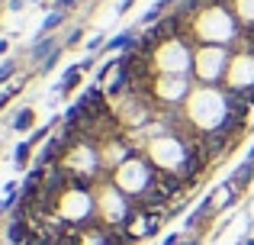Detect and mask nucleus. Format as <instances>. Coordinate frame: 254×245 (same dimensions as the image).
Wrapping results in <instances>:
<instances>
[{
  "mask_svg": "<svg viewBox=\"0 0 254 245\" xmlns=\"http://www.w3.org/2000/svg\"><path fill=\"white\" fill-rule=\"evenodd\" d=\"M100 45H103V36H93L90 42H87V52L93 55V52H100Z\"/></svg>",
  "mask_w": 254,
  "mask_h": 245,
  "instance_id": "obj_14",
  "label": "nucleus"
},
{
  "mask_svg": "<svg viewBox=\"0 0 254 245\" xmlns=\"http://www.w3.org/2000/svg\"><path fill=\"white\" fill-rule=\"evenodd\" d=\"M77 0H55V10H62V13H68L71 6H74Z\"/></svg>",
  "mask_w": 254,
  "mask_h": 245,
  "instance_id": "obj_15",
  "label": "nucleus"
},
{
  "mask_svg": "<svg viewBox=\"0 0 254 245\" xmlns=\"http://www.w3.org/2000/svg\"><path fill=\"white\" fill-rule=\"evenodd\" d=\"M132 3H135V0H119V13H126V10H129Z\"/></svg>",
  "mask_w": 254,
  "mask_h": 245,
  "instance_id": "obj_17",
  "label": "nucleus"
},
{
  "mask_svg": "<svg viewBox=\"0 0 254 245\" xmlns=\"http://www.w3.org/2000/svg\"><path fill=\"white\" fill-rule=\"evenodd\" d=\"M58 58H62V49H58V52H55V55H52V58H45V62L39 65V68H42V71H52V68H55V65H58Z\"/></svg>",
  "mask_w": 254,
  "mask_h": 245,
  "instance_id": "obj_13",
  "label": "nucleus"
},
{
  "mask_svg": "<svg viewBox=\"0 0 254 245\" xmlns=\"http://www.w3.org/2000/svg\"><path fill=\"white\" fill-rule=\"evenodd\" d=\"M32 236H36V229H32L29 220H13L10 226H6V239H10L13 245H26Z\"/></svg>",
  "mask_w": 254,
  "mask_h": 245,
  "instance_id": "obj_4",
  "label": "nucleus"
},
{
  "mask_svg": "<svg viewBox=\"0 0 254 245\" xmlns=\"http://www.w3.org/2000/svg\"><path fill=\"white\" fill-rule=\"evenodd\" d=\"M29 152H32V142H29V139L16 145V155H13V162H16V168H26V164H29Z\"/></svg>",
  "mask_w": 254,
  "mask_h": 245,
  "instance_id": "obj_9",
  "label": "nucleus"
},
{
  "mask_svg": "<svg viewBox=\"0 0 254 245\" xmlns=\"http://www.w3.org/2000/svg\"><path fill=\"white\" fill-rule=\"evenodd\" d=\"M248 162H254V149H251V152H248Z\"/></svg>",
  "mask_w": 254,
  "mask_h": 245,
  "instance_id": "obj_20",
  "label": "nucleus"
},
{
  "mask_svg": "<svg viewBox=\"0 0 254 245\" xmlns=\"http://www.w3.org/2000/svg\"><path fill=\"white\" fill-rule=\"evenodd\" d=\"M235 139H238V136H229V132H222L219 126H212L209 132H203V145H206V152H209V158L225 155V152L235 145Z\"/></svg>",
  "mask_w": 254,
  "mask_h": 245,
  "instance_id": "obj_1",
  "label": "nucleus"
},
{
  "mask_svg": "<svg viewBox=\"0 0 254 245\" xmlns=\"http://www.w3.org/2000/svg\"><path fill=\"white\" fill-rule=\"evenodd\" d=\"M164 245H180V236H168V239H164Z\"/></svg>",
  "mask_w": 254,
  "mask_h": 245,
  "instance_id": "obj_18",
  "label": "nucleus"
},
{
  "mask_svg": "<svg viewBox=\"0 0 254 245\" xmlns=\"http://www.w3.org/2000/svg\"><path fill=\"white\" fill-rule=\"evenodd\" d=\"M58 49H62V45H58V42H55V39H52V36H42V39H39L36 45H32L29 58H32V62H39V65H42L45 58H52V55H55Z\"/></svg>",
  "mask_w": 254,
  "mask_h": 245,
  "instance_id": "obj_5",
  "label": "nucleus"
},
{
  "mask_svg": "<svg viewBox=\"0 0 254 245\" xmlns=\"http://www.w3.org/2000/svg\"><path fill=\"white\" fill-rule=\"evenodd\" d=\"M251 177H254V162H245L242 168L232 174V181H229V184H232V190H235V194H242V190L251 184Z\"/></svg>",
  "mask_w": 254,
  "mask_h": 245,
  "instance_id": "obj_6",
  "label": "nucleus"
},
{
  "mask_svg": "<svg viewBox=\"0 0 254 245\" xmlns=\"http://www.w3.org/2000/svg\"><path fill=\"white\" fill-rule=\"evenodd\" d=\"M13 71H16V62H10V58H6V62L0 65V84H3V81H10V78H13Z\"/></svg>",
  "mask_w": 254,
  "mask_h": 245,
  "instance_id": "obj_11",
  "label": "nucleus"
},
{
  "mask_svg": "<svg viewBox=\"0 0 254 245\" xmlns=\"http://www.w3.org/2000/svg\"><path fill=\"white\" fill-rule=\"evenodd\" d=\"M32 3H39V0H32Z\"/></svg>",
  "mask_w": 254,
  "mask_h": 245,
  "instance_id": "obj_22",
  "label": "nucleus"
},
{
  "mask_svg": "<svg viewBox=\"0 0 254 245\" xmlns=\"http://www.w3.org/2000/svg\"><path fill=\"white\" fill-rule=\"evenodd\" d=\"M81 36H84V29H74V32H71V36H68V45H74V42H81Z\"/></svg>",
  "mask_w": 254,
  "mask_h": 245,
  "instance_id": "obj_16",
  "label": "nucleus"
},
{
  "mask_svg": "<svg viewBox=\"0 0 254 245\" xmlns=\"http://www.w3.org/2000/svg\"><path fill=\"white\" fill-rule=\"evenodd\" d=\"M6 49H10V42H6V39H0V55H3Z\"/></svg>",
  "mask_w": 254,
  "mask_h": 245,
  "instance_id": "obj_19",
  "label": "nucleus"
},
{
  "mask_svg": "<svg viewBox=\"0 0 254 245\" xmlns=\"http://www.w3.org/2000/svg\"><path fill=\"white\" fill-rule=\"evenodd\" d=\"M68 155V142L62 136H49L45 139V149L39 152V168H49V164H62Z\"/></svg>",
  "mask_w": 254,
  "mask_h": 245,
  "instance_id": "obj_2",
  "label": "nucleus"
},
{
  "mask_svg": "<svg viewBox=\"0 0 254 245\" xmlns=\"http://www.w3.org/2000/svg\"><path fill=\"white\" fill-rule=\"evenodd\" d=\"M52 126H55V120H52L49 126H39V129H36V132H32V136H29V142H32V145H36V142H42V139H49V129H52Z\"/></svg>",
  "mask_w": 254,
  "mask_h": 245,
  "instance_id": "obj_12",
  "label": "nucleus"
},
{
  "mask_svg": "<svg viewBox=\"0 0 254 245\" xmlns=\"http://www.w3.org/2000/svg\"><path fill=\"white\" fill-rule=\"evenodd\" d=\"M151 181H155V184H158V187H161L168 197H177V194H184V190L190 187V184H187L184 177H180V171H158V174L151 177Z\"/></svg>",
  "mask_w": 254,
  "mask_h": 245,
  "instance_id": "obj_3",
  "label": "nucleus"
},
{
  "mask_svg": "<svg viewBox=\"0 0 254 245\" xmlns=\"http://www.w3.org/2000/svg\"><path fill=\"white\" fill-rule=\"evenodd\" d=\"M62 23H64V13H62V10H52L49 16H45V23H42V36H49V32L58 29Z\"/></svg>",
  "mask_w": 254,
  "mask_h": 245,
  "instance_id": "obj_10",
  "label": "nucleus"
},
{
  "mask_svg": "<svg viewBox=\"0 0 254 245\" xmlns=\"http://www.w3.org/2000/svg\"><path fill=\"white\" fill-rule=\"evenodd\" d=\"M184 245H199V242H196V239H193V242H184Z\"/></svg>",
  "mask_w": 254,
  "mask_h": 245,
  "instance_id": "obj_21",
  "label": "nucleus"
},
{
  "mask_svg": "<svg viewBox=\"0 0 254 245\" xmlns=\"http://www.w3.org/2000/svg\"><path fill=\"white\" fill-rule=\"evenodd\" d=\"M81 75H84L81 65H71V68L64 71V81L58 84V94H71V90L77 87V81H81Z\"/></svg>",
  "mask_w": 254,
  "mask_h": 245,
  "instance_id": "obj_7",
  "label": "nucleus"
},
{
  "mask_svg": "<svg viewBox=\"0 0 254 245\" xmlns=\"http://www.w3.org/2000/svg\"><path fill=\"white\" fill-rule=\"evenodd\" d=\"M32 123H36V113H32V107H23L16 116H13V123H10V126H13L16 132H26Z\"/></svg>",
  "mask_w": 254,
  "mask_h": 245,
  "instance_id": "obj_8",
  "label": "nucleus"
}]
</instances>
